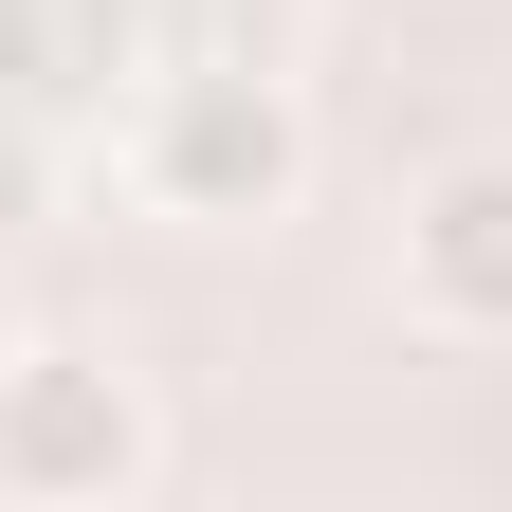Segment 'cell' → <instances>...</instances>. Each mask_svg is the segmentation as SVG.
Here are the masks:
<instances>
[{
	"mask_svg": "<svg viewBox=\"0 0 512 512\" xmlns=\"http://www.w3.org/2000/svg\"><path fill=\"white\" fill-rule=\"evenodd\" d=\"M128 183H147V220H183V238L293 220V183H311L293 74H256V55H165L147 110H128Z\"/></svg>",
	"mask_w": 512,
	"mask_h": 512,
	"instance_id": "6da1fadb",
	"label": "cell"
},
{
	"mask_svg": "<svg viewBox=\"0 0 512 512\" xmlns=\"http://www.w3.org/2000/svg\"><path fill=\"white\" fill-rule=\"evenodd\" d=\"M147 439V384L92 348H0V494H128Z\"/></svg>",
	"mask_w": 512,
	"mask_h": 512,
	"instance_id": "7a4b0ae2",
	"label": "cell"
},
{
	"mask_svg": "<svg viewBox=\"0 0 512 512\" xmlns=\"http://www.w3.org/2000/svg\"><path fill=\"white\" fill-rule=\"evenodd\" d=\"M403 311L458 330V348H512V147L439 165L421 202H403Z\"/></svg>",
	"mask_w": 512,
	"mask_h": 512,
	"instance_id": "3957f363",
	"label": "cell"
},
{
	"mask_svg": "<svg viewBox=\"0 0 512 512\" xmlns=\"http://www.w3.org/2000/svg\"><path fill=\"white\" fill-rule=\"evenodd\" d=\"M0 348H19V330H0Z\"/></svg>",
	"mask_w": 512,
	"mask_h": 512,
	"instance_id": "277c9868",
	"label": "cell"
}]
</instances>
